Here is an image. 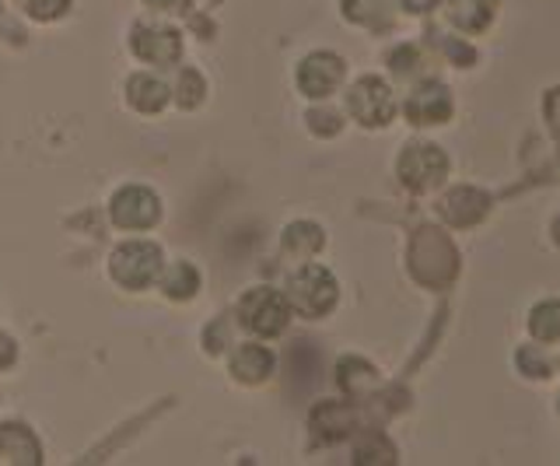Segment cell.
I'll return each instance as SVG.
<instances>
[{"label":"cell","instance_id":"1","mask_svg":"<svg viewBox=\"0 0 560 466\" xmlns=\"http://www.w3.org/2000/svg\"><path fill=\"white\" fill-rule=\"evenodd\" d=\"M158 270H162V249H158L154 243H127L119 246L116 256H113V273L119 284L127 288H148Z\"/></svg>","mask_w":560,"mask_h":466},{"label":"cell","instance_id":"2","mask_svg":"<svg viewBox=\"0 0 560 466\" xmlns=\"http://www.w3.org/2000/svg\"><path fill=\"white\" fill-rule=\"evenodd\" d=\"M238 316L253 334L273 337V334H280L288 326V302L270 288H253L249 295L242 299Z\"/></svg>","mask_w":560,"mask_h":466},{"label":"cell","instance_id":"3","mask_svg":"<svg viewBox=\"0 0 560 466\" xmlns=\"http://www.w3.org/2000/svg\"><path fill=\"white\" fill-rule=\"evenodd\" d=\"M291 302L298 313L323 316L326 308L337 302V281L329 278L323 267H305L291 278Z\"/></svg>","mask_w":560,"mask_h":466},{"label":"cell","instance_id":"4","mask_svg":"<svg viewBox=\"0 0 560 466\" xmlns=\"http://www.w3.org/2000/svg\"><path fill=\"white\" fill-rule=\"evenodd\" d=\"M113 218L119 229H151L162 218V203L144 186H127L113 197Z\"/></svg>","mask_w":560,"mask_h":466},{"label":"cell","instance_id":"5","mask_svg":"<svg viewBox=\"0 0 560 466\" xmlns=\"http://www.w3.org/2000/svg\"><path fill=\"white\" fill-rule=\"evenodd\" d=\"M350 113H354L361 124H368V127H382L385 119L393 116V95H389V89H385V84L375 81V78L354 84V92H350Z\"/></svg>","mask_w":560,"mask_h":466},{"label":"cell","instance_id":"6","mask_svg":"<svg viewBox=\"0 0 560 466\" xmlns=\"http://www.w3.org/2000/svg\"><path fill=\"white\" fill-rule=\"evenodd\" d=\"M133 49H137V57L148 63H175L183 54V43H179V32H172V28L140 25L133 32Z\"/></svg>","mask_w":560,"mask_h":466},{"label":"cell","instance_id":"7","mask_svg":"<svg viewBox=\"0 0 560 466\" xmlns=\"http://www.w3.org/2000/svg\"><path fill=\"white\" fill-rule=\"evenodd\" d=\"M399 176L413 189H428L445 176V159L438 154V148H407L399 162Z\"/></svg>","mask_w":560,"mask_h":466},{"label":"cell","instance_id":"8","mask_svg":"<svg viewBox=\"0 0 560 466\" xmlns=\"http://www.w3.org/2000/svg\"><path fill=\"white\" fill-rule=\"evenodd\" d=\"M343 78V63L329 54H315L302 63V71H298V84H302V92L312 95V98H323L329 95L332 89L340 84Z\"/></svg>","mask_w":560,"mask_h":466},{"label":"cell","instance_id":"9","mask_svg":"<svg viewBox=\"0 0 560 466\" xmlns=\"http://www.w3.org/2000/svg\"><path fill=\"white\" fill-rule=\"evenodd\" d=\"M0 463H39V445L25 428L4 424L0 428Z\"/></svg>","mask_w":560,"mask_h":466},{"label":"cell","instance_id":"10","mask_svg":"<svg viewBox=\"0 0 560 466\" xmlns=\"http://www.w3.org/2000/svg\"><path fill=\"white\" fill-rule=\"evenodd\" d=\"M273 369V354L267 348H259V343H242L232 358V372L245 383H259V378H267Z\"/></svg>","mask_w":560,"mask_h":466},{"label":"cell","instance_id":"11","mask_svg":"<svg viewBox=\"0 0 560 466\" xmlns=\"http://www.w3.org/2000/svg\"><path fill=\"white\" fill-rule=\"evenodd\" d=\"M448 109H452V102H448L445 89H438V84H431V89H424V92H417L410 98V106H407L410 119H417V124H438L442 116H448Z\"/></svg>","mask_w":560,"mask_h":466},{"label":"cell","instance_id":"12","mask_svg":"<svg viewBox=\"0 0 560 466\" xmlns=\"http://www.w3.org/2000/svg\"><path fill=\"white\" fill-rule=\"evenodd\" d=\"M130 102L140 109V113H154V109H162L165 106V95H168V89L158 78H151V74H137L133 81H130Z\"/></svg>","mask_w":560,"mask_h":466},{"label":"cell","instance_id":"13","mask_svg":"<svg viewBox=\"0 0 560 466\" xmlns=\"http://www.w3.org/2000/svg\"><path fill=\"white\" fill-rule=\"evenodd\" d=\"M200 278H197V270H192L189 264H179V267H172V278L165 281V291L172 299H189L192 291H197Z\"/></svg>","mask_w":560,"mask_h":466},{"label":"cell","instance_id":"14","mask_svg":"<svg viewBox=\"0 0 560 466\" xmlns=\"http://www.w3.org/2000/svg\"><path fill=\"white\" fill-rule=\"evenodd\" d=\"M70 4V0H22V8L32 19H57V14Z\"/></svg>","mask_w":560,"mask_h":466},{"label":"cell","instance_id":"15","mask_svg":"<svg viewBox=\"0 0 560 466\" xmlns=\"http://www.w3.org/2000/svg\"><path fill=\"white\" fill-rule=\"evenodd\" d=\"M148 8H158V11H168V14H183L189 8V0H144Z\"/></svg>","mask_w":560,"mask_h":466},{"label":"cell","instance_id":"16","mask_svg":"<svg viewBox=\"0 0 560 466\" xmlns=\"http://www.w3.org/2000/svg\"><path fill=\"white\" fill-rule=\"evenodd\" d=\"M402 4L413 8V11H428V8L434 4V0H402Z\"/></svg>","mask_w":560,"mask_h":466}]
</instances>
